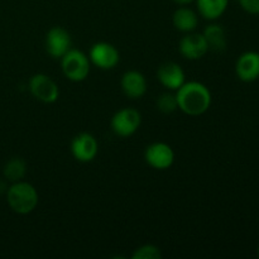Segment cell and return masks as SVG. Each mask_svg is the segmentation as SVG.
<instances>
[{
  "label": "cell",
  "instance_id": "cell-1",
  "mask_svg": "<svg viewBox=\"0 0 259 259\" xmlns=\"http://www.w3.org/2000/svg\"><path fill=\"white\" fill-rule=\"evenodd\" d=\"M179 109L190 116H199L206 113L211 106V93L209 88L199 81L185 82L176 90Z\"/></svg>",
  "mask_w": 259,
  "mask_h": 259
},
{
  "label": "cell",
  "instance_id": "cell-2",
  "mask_svg": "<svg viewBox=\"0 0 259 259\" xmlns=\"http://www.w3.org/2000/svg\"><path fill=\"white\" fill-rule=\"evenodd\" d=\"M7 201L13 211L20 215H27L37 207L39 195L32 184L22 180V181L13 182L8 187Z\"/></svg>",
  "mask_w": 259,
  "mask_h": 259
},
{
  "label": "cell",
  "instance_id": "cell-3",
  "mask_svg": "<svg viewBox=\"0 0 259 259\" xmlns=\"http://www.w3.org/2000/svg\"><path fill=\"white\" fill-rule=\"evenodd\" d=\"M61 68L66 77L73 82H81L86 80L90 73L91 62L89 56L80 50L71 48L62 58H61Z\"/></svg>",
  "mask_w": 259,
  "mask_h": 259
},
{
  "label": "cell",
  "instance_id": "cell-4",
  "mask_svg": "<svg viewBox=\"0 0 259 259\" xmlns=\"http://www.w3.org/2000/svg\"><path fill=\"white\" fill-rule=\"evenodd\" d=\"M142 123V115L137 109L123 108L116 111L111 118V129L121 138L132 137L139 129Z\"/></svg>",
  "mask_w": 259,
  "mask_h": 259
},
{
  "label": "cell",
  "instance_id": "cell-5",
  "mask_svg": "<svg viewBox=\"0 0 259 259\" xmlns=\"http://www.w3.org/2000/svg\"><path fill=\"white\" fill-rule=\"evenodd\" d=\"M33 98L43 104H53L60 98V89L55 80L46 73H35L30 77L28 83Z\"/></svg>",
  "mask_w": 259,
  "mask_h": 259
},
{
  "label": "cell",
  "instance_id": "cell-6",
  "mask_svg": "<svg viewBox=\"0 0 259 259\" xmlns=\"http://www.w3.org/2000/svg\"><path fill=\"white\" fill-rule=\"evenodd\" d=\"M89 60L100 70H113L120 61V55L115 46L108 42H98L91 47Z\"/></svg>",
  "mask_w": 259,
  "mask_h": 259
},
{
  "label": "cell",
  "instance_id": "cell-7",
  "mask_svg": "<svg viewBox=\"0 0 259 259\" xmlns=\"http://www.w3.org/2000/svg\"><path fill=\"white\" fill-rule=\"evenodd\" d=\"M144 159L154 169H168L175 162V152L169 144L164 142H154L144 151Z\"/></svg>",
  "mask_w": 259,
  "mask_h": 259
},
{
  "label": "cell",
  "instance_id": "cell-8",
  "mask_svg": "<svg viewBox=\"0 0 259 259\" xmlns=\"http://www.w3.org/2000/svg\"><path fill=\"white\" fill-rule=\"evenodd\" d=\"M45 47L51 57L55 60H61L72 47L70 33L62 27L51 28L46 34Z\"/></svg>",
  "mask_w": 259,
  "mask_h": 259
},
{
  "label": "cell",
  "instance_id": "cell-9",
  "mask_svg": "<svg viewBox=\"0 0 259 259\" xmlns=\"http://www.w3.org/2000/svg\"><path fill=\"white\" fill-rule=\"evenodd\" d=\"M99 152V143L90 133H80L71 142V153L73 158L82 163L95 159Z\"/></svg>",
  "mask_w": 259,
  "mask_h": 259
},
{
  "label": "cell",
  "instance_id": "cell-10",
  "mask_svg": "<svg viewBox=\"0 0 259 259\" xmlns=\"http://www.w3.org/2000/svg\"><path fill=\"white\" fill-rule=\"evenodd\" d=\"M179 51L186 60L196 61L209 52V46L202 33L190 32L180 40Z\"/></svg>",
  "mask_w": 259,
  "mask_h": 259
},
{
  "label": "cell",
  "instance_id": "cell-11",
  "mask_svg": "<svg viewBox=\"0 0 259 259\" xmlns=\"http://www.w3.org/2000/svg\"><path fill=\"white\" fill-rule=\"evenodd\" d=\"M157 78L163 88L169 91H176L186 82V75L185 71L179 63L168 62L162 63L157 71Z\"/></svg>",
  "mask_w": 259,
  "mask_h": 259
},
{
  "label": "cell",
  "instance_id": "cell-12",
  "mask_svg": "<svg viewBox=\"0 0 259 259\" xmlns=\"http://www.w3.org/2000/svg\"><path fill=\"white\" fill-rule=\"evenodd\" d=\"M235 73L239 80L253 82L259 78V52L247 51L238 57L235 63Z\"/></svg>",
  "mask_w": 259,
  "mask_h": 259
},
{
  "label": "cell",
  "instance_id": "cell-13",
  "mask_svg": "<svg viewBox=\"0 0 259 259\" xmlns=\"http://www.w3.org/2000/svg\"><path fill=\"white\" fill-rule=\"evenodd\" d=\"M120 86L124 95L129 99H133V100L143 98L144 94L147 93L146 77H144L143 73L136 70L126 71L121 76Z\"/></svg>",
  "mask_w": 259,
  "mask_h": 259
},
{
  "label": "cell",
  "instance_id": "cell-14",
  "mask_svg": "<svg viewBox=\"0 0 259 259\" xmlns=\"http://www.w3.org/2000/svg\"><path fill=\"white\" fill-rule=\"evenodd\" d=\"M172 23L179 32H195L199 25V15L196 12L185 5V7H180L179 9L175 10L174 15H172Z\"/></svg>",
  "mask_w": 259,
  "mask_h": 259
},
{
  "label": "cell",
  "instance_id": "cell-15",
  "mask_svg": "<svg viewBox=\"0 0 259 259\" xmlns=\"http://www.w3.org/2000/svg\"><path fill=\"white\" fill-rule=\"evenodd\" d=\"M200 15L207 20H217L227 12L229 0H195Z\"/></svg>",
  "mask_w": 259,
  "mask_h": 259
},
{
  "label": "cell",
  "instance_id": "cell-16",
  "mask_svg": "<svg viewBox=\"0 0 259 259\" xmlns=\"http://www.w3.org/2000/svg\"><path fill=\"white\" fill-rule=\"evenodd\" d=\"M202 34H204L207 46H209V51L211 50L215 52H223L227 48V35H225V30L222 25H207Z\"/></svg>",
  "mask_w": 259,
  "mask_h": 259
},
{
  "label": "cell",
  "instance_id": "cell-17",
  "mask_svg": "<svg viewBox=\"0 0 259 259\" xmlns=\"http://www.w3.org/2000/svg\"><path fill=\"white\" fill-rule=\"evenodd\" d=\"M27 174V163L19 157L10 158L3 168V176L8 182L22 181Z\"/></svg>",
  "mask_w": 259,
  "mask_h": 259
},
{
  "label": "cell",
  "instance_id": "cell-18",
  "mask_svg": "<svg viewBox=\"0 0 259 259\" xmlns=\"http://www.w3.org/2000/svg\"><path fill=\"white\" fill-rule=\"evenodd\" d=\"M157 109L163 114H172L179 109L176 94L164 93L157 99Z\"/></svg>",
  "mask_w": 259,
  "mask_h": 259
},
{
  "label": "cell",
  "instance_id": "cell-19",
  "mask_svg": "<svg viewBox=\"0 0 259 259\" xmlns=\"http://www.w3.org/2000/svg\"><path fill=\"white\" fill-rule=\"evenodd\" d=\"M132 258L133 259H161L162 252L157 245L144 244L134 250Z\"/></svg>",
  "mask_w": 259,
  "mask_h": 259
},
{
  "label": "cell",
  "instance_id": "cell-20",
  "mask_svg": "<svg viewBox=\"0 0 259 259\" xmlns=\"http://www.w3.org/2000/svg\"><path fill=\"white\" fill-rule=\"evenodd\" d=\"M244 12L252 15H259V0H238Z\"/></svg>",
  "mask_w": 259,
  "mask_h": 259
},
{
  "label": "cell",
  "instance_id": "cell-21",
  "mask_svg": "<svg viewBox=\"0 0 259 259\" xmlns=\"http://www.w3.org/2000/svg\"><path fill=\"white\" fill-rule=\"evenodd\" d=\"M175 3H176L177 5H180V7H185V5H189L191 4V3H194L195 0H174Z\"/></svg>",
  "mask_w": 259,
  "mask_h": 259
},
{
  "label": "cell",
  "instance_id": "cell-22",
  "mask_svg": "<svg viewBox=\"0 0 259 259\" xmlns=\"http://www.w3.org/2000/svg\"><path fill=\"white\" fill-rule=\"evenodd\" d=\"M7 181V180H5ZM5 181H3V180H0V194H7V190H8V186L7 184H5Z\"/></svg>",
  "mask_w": 259,
  "mask_h": 259
},
{
  "label": "cell",
  "instance_id": "cell-23",
  "mask_svg": "<svg viewBox=\"0 0 259 259\" xmlns=\"http://www.w3.org/2000/svg\"><path fill=\"white\" fill-rule=\"evenodd\" d=\"M258 257H259V247H258Z\"/></svg>",
  "mask_w": 259,
  "mask_h": 259
}]
</instances>
